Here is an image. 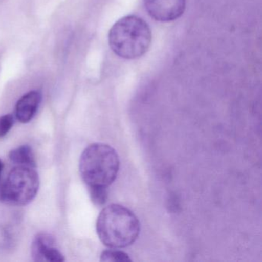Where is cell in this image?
Masks as SVG:
<instances>
[{
  "instance_id": "cell-1",
  "label": "cell",
  "mask_w": 262,
  "mask_h": 262,
  "mask_svg": "<svg viewBox=\"0 0 262 262\" xmlns=\"http://www.w3.org/2000/svg\"><path fill=\"white\" fill-rule=\"evenodd\" d=\"M96 231L101 242L112 248L129 246L140 233V222L128 208L112 204L102 209L96 222Z\"/></svg>"
},
{
  "instance_id": "cell-2",
  "label": "cell",
  "mask_w": 262,
  "mask_h": 262,
  "mask_svg": "<svg viewBox=\"0 0 262 262\" xmlns=\"http://www.w3.org/2000/svg\"><path fill=\"white\" fill-rule=\"evenodd\" d=\"M151 32L148 24L136 16L122 18L108 33V43L119 57L135 59L146 53L151 46Z\"/></svg>"
},
{
  "instance_id": "cell-3",
  "label": "cell",
  "mask_w": 262,
  "mask_h": 262,
  "mask_svg": "<svg viewBox=\"0 0 262 262\" xmlns=\"http://www.w3.org/2000/svg\"><path fill=\"white\" fill-rule=\"evenodd\" d=\"M119 165V156L114 148L106 144L94 143L82 152L79 171L89 188H108L116 180Z\"/></svg>"
},
{
  "instance_id": "cell-4",
  "label": "cell",
  "mask_w": 262,
  "mask_h": 262,
  "mask_svg": "<svg viewBox=\"0 0 262 262\" xmlns=\"http://www.w3.org/2000/svg\"><path fill=\"white\" fill-rule=\"evenodd\" d=\"M39 188V178L34 168L17 165L11 170L0 188V200L16 206L34 199Z\"/></svg>"
},
{
  "instance_id": "cell-5",
  "label": "cell",
  "mask_w": 262,
  "mask_h": 262,
  "mask_svg": "<svg viewBox=\"0 0 262 262\" xmlns=\"http://www.w3.org/2000/svg\"><path fill=\"white\" fill-rule=\"evenodd\" d=\"M145 10L159 22H171L182 16L186 0H144Z\"/></svg>"
},
{
  "instance_id": "cell-6",
  "label": "cell",
  "mask_w": 262,
  "mask_h": 262,
  "mask_svg": "<svg viewBox=\"0 0 262 262\" xmlns=\"http://www.w3.org/2000/svg\"><path fill=\"white\" fill-rule=\"evenodd\" d=\"M32 256L36 261L62 262L63 254L56 247L55 239L50 234H39L32 243Z\"/></svg>"
},
{
  "instance_id": "cell-7",
  "label": "cell",
  "mask_w": 262,
  "mask_h": 262,
  "mask_svg": "<svg viewBox=\"0 0 262 262\" xmlns=\"http://www.w3.org/2000/svg\"><path fill=\"white\" fill-rule=\"evenodd\" d=\"M42 101L39 91L29 92L20 98L16 105V117L19 122L27 123L34 117Z\"/></svg>"
},
{
  "instance_id": "cell-8",
  "label": "cell",
  "mask_w": 262,
  "mask_h": 262,
  "mask_svg": "<svg viewBox=\"0 0 262 262\" xmlns=\"http://www.w3.org/2000/svg\"><path fill=\"white\" fill-rule=\"evenodd\" d=\"M9 156L11 162L16 165L34 168L36 167L34 154L29 145H22L12 150Z\"/></svg>"
},
{
  "instance_id": "cell-9",
  "label": "cell",
  "mask_w": 262,
  "mask_h": 262,
  "mask_svg": "<svg viewBox=\"0 0 262 262\" xmlns=\"http://www.w3.org/2000/svg\"><path fill=\"white\" fill-rule=\"evenodd\" d=\"M101 261H131L126 253L119 250H105L101 254Z\"/></svg>"
},
{
  "instance_id": "cell-10",
  "label": "cell",
  "mask_w": 262,
  "mask_h": 262,
  "mask_svg": "<svg viewBox=\"0 0 262 262\" xmlns=\"http://www.w3.org/2000/svg\"><path fill=\"white\" fill-rule=\"evenodd\" d=\"M90 197L93 203L98 206H102L108 199V191L105 187H90Z\"/></svg>"
},
{
  "instance_id": "cell-11",
  "label": "cell",
  "mask_w": 262,
  "mask_h": 262,
  "mask_svg": "<svg viewBox=\"0 0 262 262\" xmlns=\"http://www.w3.org/2000/svg\"><path fill=\"white\" fill-rule=\"evenodd\" d=\"M14 124V117L12 114L0 116V138L7 136Z\"/></svg>"
},
{
  "instance_id": "cell-12",
  "label": "cell",
  "mask_w": 262,
  "mask_h": 262,
  "mask_svg": "<svg viewBox=\"0 0 262 262\" xmlns=\"http://www.w3.org/2000/svg\"><path fill=\"white\" fill-rule=\"evenodd\" d=\"M3 169H4V163H3L2 160L0 159V174L2 173Z\"/></svg>"
}]
</instances>
